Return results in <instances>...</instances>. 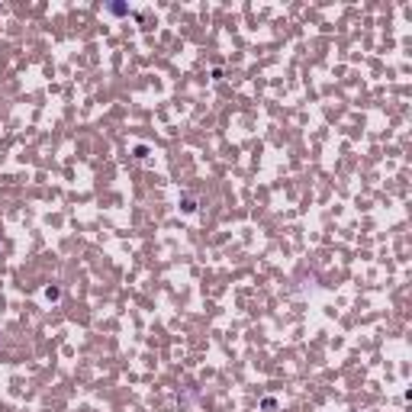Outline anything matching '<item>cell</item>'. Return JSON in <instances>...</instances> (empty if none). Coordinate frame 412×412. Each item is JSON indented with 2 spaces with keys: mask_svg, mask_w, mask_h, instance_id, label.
Returning a JSON list of instances; mask_svg holds the SVG:
<instances>
[{
  "mask_svg": "<svg viewBox=\"0 0 412 412\" xmlns=\"http://www.w3.org/2000/svg\"><path fill=\"white\" fill-rule=\"evenodd\" d=\"M177 206H181V209H184V212H187V216H190V212H197V197L184 194L181 200H177Z\"/></svg>",
  "mask_w": 412,
  "mask_h": 412,
  "instance_id": "cell-1",
  "label": "cell"
},
{
  "mask_svg": "<svg viewBox=\"0 0 412 412\" xmlns=\"http://www.w3.org/2000/svg\"><path fill=\"white\" fill-rule=\"evenodd\" d=\"M277 409V400H274V396H264V400H261V412H274Z\"/></svg>",
  "mask_w": 412,
  "mask_h": 412,
  "instance_id": "cell-2",
  "label": "cell"
},
{
  "mask_svg": "<svg viewBox=\"0 0 412 412\" xmlns=\"http://www.w3.org/2000/svg\"><path fill=\"white\" fill-rule=\"evenodd\" d=\"M58 297H61L58 287H49V290H45V300H58Z\"/></svg>",
  "mask_w": 412,
  "mask_h": 412,
  "instance_id": "cell-3",
  "label": "cell"
}]
</instances>
